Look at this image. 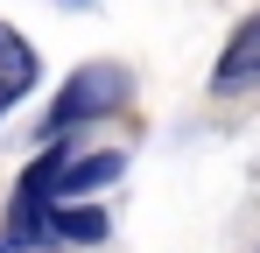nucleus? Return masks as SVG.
I'll return each instance as SVG.
<instances>
[{
    "label": "nucleus",
    "mask_w": 260,
    "mask_h": 253,
    "mask_svg": "<svg viewBox=\"0 0 260 253\" xmlns=\"http://www.w3.org/2000/svg\"><path fill=\"white\" fill-rule=\"evenodd\" d=\"M56 239H106V211L63 204V211H56Z\"/></svg>",
    "instance_id": "20e7f679"
},
{
    "label": "nucleus",
    "mask_w": 260,
    "mask_h": 253,
    "mask_svg": "<svg viewBox=\"0 0 260 253\" xmlns=\"http://www.w3.org/2000/svg\"><path fill=\"white\" fill-rule=\"evenodd\" d=\"M127 71L120 64H85L78 78L56 91V106H49V141L63 134V126H91V120H106V113H120L127 106Z\"/></svg>",
    "instance_id": "f257e3e1"
},
{
    "label": "nucleus",
    "mask_w": 260,
    "mask_h": 253,
    "mask_svg": "<svg viewBox=\"0 0 260 253\" xmlns=\"http://www.w3.org/2000/svg\"><path fill=\"white\" fill-rule=\"evenodd\" d=\"M246 84H260V14H246L232 28V42L211 71V91H246Z\"/></svg>",
    "instance_id": "f03ea898"
},
{
    "label": "nucleus",
    "mask_w": 260,
    "mask_h": 253,
    "mask_svg": "<svg viewBox=\"0 0 260 253\" xmlns=\"http://www.w3.org/2000/svg\"><path fill=\"white\" fill-rule=\"evenodd\" d=\"M36 78H43L36 49H28V42H21L7 21H0V120H7V113H14V106L36 91Z\"/></svg>",
    "instance_id": "7ed1b4c3"
},
{
    "label": "nucleus",
    "mask_w": 260,
    "mask_h": 253,
    "mask_svg": "<svg viewBox=\"0 0 260 253\" xmlns=\"http://www.w3.org/2000/svg\"><path fill=\"white\" fill-rule=\"evenodd\" d=\"M0 253H7V239H0Z\"/></svg>",
    "instance_id": "39448f33"
}]
</instances>
